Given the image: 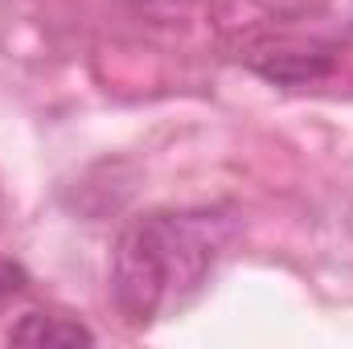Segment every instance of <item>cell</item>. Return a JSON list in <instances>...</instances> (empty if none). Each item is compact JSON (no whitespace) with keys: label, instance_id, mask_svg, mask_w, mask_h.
<instances>
[{"label":"cell","instance_id":"3957f363","mask_svg":"<svg viewBox=\"0 0 353 349\" xmlns=\"http://www.w3.org/2000/svg\"><path fill=\"white\" fill-rule=\"evenodd\" d=\"M8 346H94V333H90L83 321H70V317H54V312H25L12 329H8Z\"/></svg>","mask_w":353,"mask_h":349},{"label":"cell","instance_id":"6da1fadb","mask_svg":"<svg viewBox=\"0 0 353 349\" xmlns=\"http://www.w3.org/2000/svg\"><path fill=\"white\" fill-rule=\"evenodd\" d=\"M239 239L230 206L152 210L132 218L111 251V300L132 325L181 312Z\"/></svg>","mask_w":353,"mask_h":349},{"label":"cell","instance_id":"7a4b0ae2","mask_svg":"<svg viewBox=\"0 0 353 349\" xmlns=\"http://www.w3.org/2000/svg\"><path fill=\"white\" fill-rule=\"evenodd\" d=\"M333 41H259L243 54L247 70H255L271 87H308L337 70Z\"/></svg>","mask_w":353,"mask_h":349},{"label":"cell","instance_id":"277c9868","mask_svg":"<svg viewBox=\"0 0 353 349\" xmlns=\"http://www.w3.org/2000/svg\"><path fill=\"white\" fill-rule=\"evenodd\" d=\"M25 283H29V275H25V267H21V263L0 259V300L21 296V292H25Z\"/></svg>","mask_w":353,"mask_h":349}]
</instances>
